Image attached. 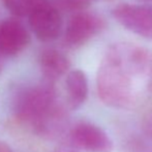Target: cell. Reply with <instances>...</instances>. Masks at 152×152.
I'll list each match as a JSON object with an SVG mask.
<instances>
[{"instance_id":"6da1fadb","label":"cell","mask_w":152,"mask_h":152,"mask_svg":"<svg viewBox=\"0 0 152 152\" xmlns=\"http://www.w3.org/2000/svg\"><path fill=\"white\" fill-rule=\"evenodd\" d=\"M96 86L100 100L111 108L141 107L152 93V64L147 51L128 42L113 45L98 67Z\"/></svg>"},{"instance_id":"7a4b0ae2","label":"cell","mask_w":152,"mask_h":152,"mask_svg":"<svg viewBox=\"0 0 152 152\" xmlns=\"http://www.w3.org/2000/svg\"><path fill=\"white\" fill-rule=\"evenodd\" d=\"M56 102L54 87L51 82H48L19 91L14 99V111L19 119L30 122L33 125Z\"/></svg>"},{"instance_id":"3957f363","label":"cell","mask_w":152,"mask_h":152,"mask_svg":"<svg viewBox=\"0 0 152 152\" xmlns=\"http://www.w3.org/2000/svg\"><path fill=\"white\" fill-rule=\"evenodd\" d=\"M112 15L127 30L152 39V5L122 3L112 10Z\"/></svg>"},{"instance_id":"277c9868","label":"cell","mask_w":152,"mask_h":152,"mask_svg":"<svg viewBox=\"0 0 152 152\" xmlns=\"http://www.w3.org/2000/svg\"><path fill=\"white\" fill-rule=\"evenodd\" d=\"M69 138L79 150L86 152H112L113 142L102 128L91 122L77 123L69 132Z\"/></svg>"},{"instance_id":"5b68a950","label":"cell","mask_w":152,"mask_h":152,"mask_svg":"<svg viewBox=\"0 0 152 152\" xmlns=\"http://www.w3.org/2000/svg\"><path fill=\"white\" fill-rule=\"evenodd\" d=\"M29 25L36 37L42 42H49L60 34L62 18L56 7L39 3L29 15Z\"/></svg>"},{"instance_id":"8992f818","label":"cell","mask_w":152,"mask_h":152,"mask_svg":"<svg viewBox=\"0 0 152 152\" xmlns=\"http://www.w3.org/2000/svg\"><path fill=\"white\" fill-rule=\"evenodd\" d=\"M104 27V21L90 12H80L70 18L66 27L65 40L70 47H81Z\"/></svg>"},{"instance_id":"52a82bcc","label":"cell","mask_w":152,"mask_h":152,"mask_svg":"<svg viewBox=\"0 0 152 152\" xmlns=\"http://www.w3.org/2000/svg\"><path fill=\"white\" fill-rule=\"evenodd\" d=\"M30 42L28 31L12 19L0 21V55L12 56L23 51Z\"/></svg>"},{"instance_id":"ba28073f","label":"cell","mask_w":152,"mask_h":152,"mask_svg":"<svg viewBox=\"0 0 152 152\" xmlns=\"http://www.w3.org/2000/svg\"><path fill=\"white\" fill-rule=\"evenodd\" d=\"M67 107L72 110L78 109L85 102L88 95V82L86 75L80 69L72 70L65 81Z\"/></svg>"},{"instance_id":"9c48e42d","label":"cell","mask_w":152,"mask_h":152,"mask_svg":"<svg viewBox=\"0 0 152 152\" xmlns=\"http://www.w3.org/2000/svg\"><path fill=\"white\" fill-rule=\"evenodd\" d=\"M39 64L49 82L60 78L68 72L70 62L63 54L54 49L46 50L40 54Z\"/></svg>"},{"instance_id":"30bf717a","label":"cell","mask_w":152,"mask_h":152,"mask_svg":"<svg viewBox=\"0 0 152 152\" xmlns=\"http://www.w3.org/2000/svg\"><path fill=\"white\" fill-rule=\"evenodd\" d=\"M2 2L12 14L19 17L29 16L32 10L42 3L40 0H2Z\"/></svg>"},{"instance_id":"8fae6325","label":"cell","mask_w":152,"mask_h":152,"mask_svg":"<svg viewBox=\"0 0 152 152\" xmlns=\"http://www.w3.org/2000/svg\"><path fill=\"white\" fill-rule=\"evenodd\" d=\"M62 10L69 12H79L91 5L92 0H57Z\"/></svg>"},{"instance_id":"7c38bea8","label":"cell","mask_w":152,"mask_h":152,"mask_svg":"<svg viewBox=\"0 0 152 152\" xmlns=\"http://www.w3.org/2000/svg\"><path fill=\"white\" fill-rule=\"evenodd\" d=\"M143 132L149 137L152 138V106L149 107L148 110L145 112L142 120Z\"/></svg>"},{"instance_id":"4fadbf2b","label":"cell","mask_w":152,"mask_h":152,"mask_svg":"<svg viewBox=\"0 0 152 152\" xmlns=\"http://www.w3.org/2000/svg\"><path fill=\"white\" fill-rule=\"evenodd\" d=\"M54 152H80V150L68 136V138L62 141L60 144L55 148Z\"/></svg>"},{"instance_id":"5bb4252c","label":"cell","mask_w":152,"mask_h":152,"mask_svg":"<svg viewBox=\"0 0 152 152\" xmlns=\"http://www.w3.org/2000/svg\"><path fill=\"white\" fill-rule=\"evenodd\" d=\"M0 152H12L10 149V147L7 146L6 144H4V143H2L1 141H0Z\"/></svg>"},{"instance_id":"9a60e30c","label":"cell","mask_w":152,"mask_h":152,"mask_svg":"<svg viewBox=\"0 0 152 152\" xmlns=\"http://www.w3.org/2000/svg\"><path fill=\"white\" fill-rule=\"evenodd\" d=\"M2 69V59H1V55H0V72Z\"/></svg>"}]
</instances>
